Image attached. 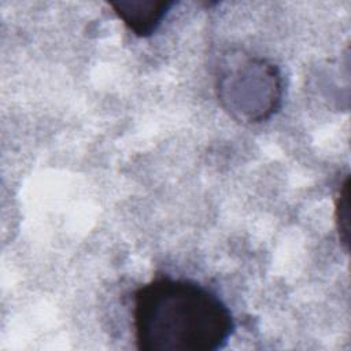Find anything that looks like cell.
<instances>
[{"label":"cell","mask_w":351,"mask_h":351,"mask_svg":"<svg viewBox=\"0 0 351 351\" xmlns=\"http://www.w3.org/2000/svg\"><path fill=\"white\" fill-rule=\"evenodd\" d=\"M234 328L225 302L193 280L158 276L133 293L134 341L141 351H215Z\"/></svg>","instance_id":"1"},{"label":"cell","mask_w":351,"mask_h":351,"mask_svg":"<svg viewBox=\"0 0 351 351\" xmlns=\"http://www.w3.org/2000/svg\"><path fill=\"white\" fill-rule=\"evenodd\" d=\"M217 97L223 110L241 123H261L281 107L284 81L267 59L233 55L217 74Z\"/></svg>","instance_id":"2"},{"label":"cell","mask_w":351,"mask_h":351,"mask_svg":"<svg viewBox=\"0 0 351 351\" xmlns=\"http://www.w3.org/2000/svg\"><path fill=\"white\" fill-rule=\"evenodd\" d=\"M174 0H118L110 1L111 8L129 32L136 37H151L166 19Z\"/></svg>","instance_id":"3"},{"label":"cell","mask_w":351,"mask_h":351,"mask_svg":"<svg viewBox=\"0 0 351 351\" xmlns=\"http://www.w3.org/2000/svg\"><path fill=\"white\" fill-rule=\"evenodd\" d=\"M335 223L344 250L350 247V177L346 176L335 196Z\"/></svg>","instance_id":"4"}]
</instances>
